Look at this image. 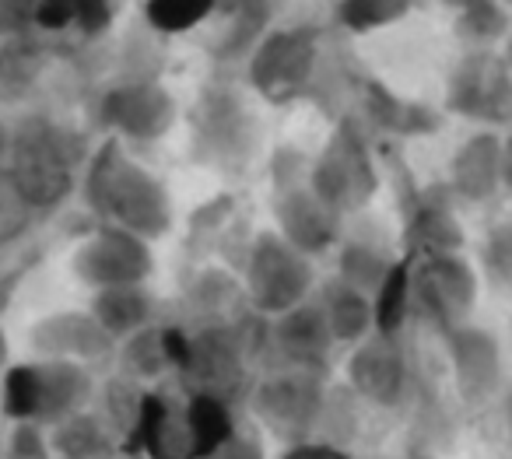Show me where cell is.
I'll list each match as a JSON object with an SVG mask.
<instances>
[{
  "label": "cell",
  "mask_w": 512,
  "mask_h": 459,
  "mask_svg": "<svg viewBox=\"0 0 512 459\" xmlns=\"http://www.w3.org/2000/svg\"><path fill=\"white\" fill-rule=\"evenodd\" d=\"M446 109L470 123H481V130L512 127V71L502 53H463L449 71Z\"/></svg>",
  "instance_id": "1"
},
{
  "label": "cell",
  "mask_w": 512,
  "mask_h": 459,
  "mask_svg": "<svg viewBox=\"0 0 512 459\" xmlns=\"http://www.w3.org/2000/svg\"><path fill=\"white\" fill-rule=\"evenodd\" d=\"M411 291L414 312H421L439 333H449L470 323L481 277L460 253L418 256L411 260Z\"/></svg>",
  "instance_id": "2"
},
{
  "label": "cell",
  "mask_w": 512,
  "mask_h": 459,
  "mask_svg": "<svg viewBox=\"0 0 512 459\" xmlns=\"http://www.w3.org/2000/svg\"><path fill=\"white\" fill-rule=\"evenodd\" d=\"M309 186L316 190V197L327 207H334L337 214L362 211L379 190V169L372 158L365 137L355 127H337L334 137L327 141L323 155L316 158Z\"/></svg>",
  "instance_id": "3"
},
{
  "label": "cell",
  "mask_w": 512,
  "mask_h": 459,
  "mask_svg": "<svg viewBox=\"0 0 512 459\" xmlns=\"http://www.w3.org/2000/svg\"><path fill=\"white\" fill-rule=\"evenodd\" d=\"M320 57V39L313 29H278L256 43L249 60V78L256 92L271 102H292L309 88Z\"/></svg>",
  "instance_id": "4"
},
{
  "label": "cell",
  "mask_w": 512,
  "mask_h": 459,
  "mask_svg": "<svg viewBox=\"0 0 512 459\" xmlns=\"http://www.w3.org/2000/svg\"><path fill=\"white\" fill-rule=\"evenodd\" d=\"M313 291V263L302 249H295L285 235H264L249 260V295L256 309L285 316L309 302Z\"/></svg>",
  "instance_id": "5"
},
{
  "label": "cell",
  "mask_w": 512,
  "mask_h": 459,
  "mask_svg": "<svg viewBox=\"0 0 512 459\" xmlns=\"http://www.w3.org/2000/svg\"><path fill=\"white\" fill-rule=\"evenodd\" d=\"M348 386L369 407H400L407 396V386H411L404 340L386 337V333H372L369 340H362L348 358Z\"/></svg>",
  "instance_id": "6"
},
{
  "label": "cell",
  "mask_w": 512,
  "mask_h": 459,
  "mask_svg": "<svg viewBox=\"0 0 512 459\" xmlns=\"http://www.w3.org/2000/svg\"><path fill=\"white\" fill-rule=\"evenodd\" d=\"M442 344H446L456 393L467 403L491 400L502 386V347H498L495 333L481 330L474 323H463L456 330L442 333Z\"/></svg>",
  "instance_id": "7"
},
{
  "label": "cell",
  "mask_w": 512,
  "mask_h": 459,
  "mask_svg": "<svg viewBox=\"0 0 512 459\" xmlns=\"http://www.w3.org/2000/svg\"><path fill=\"white\" fill-rule=\"evenodd\" d=\"M449 193L467 204H484L502 190V134L477 130L449 158Z\"/></svg>",
  "instance_id": "8"
},
{
  "label": "cell",
  "mask_w": 512,
  "mask_h": 459,
  "mask_svg": "<svg viewBox=\"0 0 512 459\" xmlns=\"http://www.w3.org/2000/svg\"><path fill=\"white\" fill-rule=\"evenodd\" d=\"M281 235L306 256H320L341 239V214L316 197L313 186L288 190L278 204Z\"/></svg>",
  "instance_id": "9"
},
{
  "label": "cell",
  "mask_w": 512,
  "mask_h": 459,
  "mask_svg": "<svg viewBox=\"0 0 512 459\" xmlns=\"http://www.w3.org/2000/svg\"><path fill=\"white\" fill-rule=\"evenodd\" d=\"M320 309L330 323L337 344H351L358 347L362 340H369L376 333V305L372 295L355 284L334 277L330 284H323L320 291Z\"/></svg>",
  "instance_id": "10"
},
{
  "label": "cell",
  "mask_w": 512,
  "mask_h": 459,
  "mask_svg": "<svg viewBox=\"0 0 512 459\" xmlns=\"http://www.w3.org/2000/svg\"><path fill=\"white\" fill-rule=\"evenodd\" d=\"M278 340L302 372H316V365H323L330 347L337 344L320 302H306L299 309L285 312L278 323Z\"/></svg>",
  "instance_id": "11"
},
{
  "label": "cell",
  "mask_w": 512,
  "mask_h": 459,
  "mask_svg": "<svg viewBox=\"0 0 512 459\" xmlns=\"http://www.w3.org/2000/svg\"><path fill=\"white\" fill-rule=\"evenodd\" d=\"M365 113L386 134L414 137V134H432L435 116L418 102H407L400 95H393L383 85H365Z\"/></svg>",
  "instance_id": "12"
},
{
  "label": "cell",
  "mask_w": 512,
  "mask_h": 459,
  "mask_svg": "<svg viewBox=\"0 0 512 459\" xmlns=\"http://www.w3.org/2000/svg\"><path fill=\"white\" fill-rule=\"evenodd\" d=\"M456 29L474 50H491V43L509 39L512 18L502 0H456Z\"/></svg>",
  "instance_id": "13"
},
{
  "label": "cell",
  "mask_w": 512,
  "mask_h": 459,
  "mask_svg": "<svg viewBox=\"0 0 512 459\" xmlns=\"http://www.w3.org/2000/svg\"><path fill=\"white\" fill-rule=\"evenodd\" d=\"M397 263L400 260L386 256L383 249L372 246V242L351 239V242H341V253H337V277L355 284V288L369 291V295H376V291L383 288L386 277L393 274Z\"/></svg>",
  "instance_id": "14"
},
{
  "label": "cell",
  "mask_w": 512,
  "mask_h": 459,
  "mask_svg": "<svg viewBox=\"0 0 512 459\" xmlns=\"http://www.w3.org/2000/svg\"><path fill=\"white\" fill-rule=\"evenodd\" d=\"M411 239L418 256H439V253H460L463 232L456 214L446 204H421L411 218Z\"/></svg>",
  "instance_id": "15"
},
{
  "label": "cell",
  "mask_w": 512,
  "mask_h": 459,
  "mask_svg": "<svg viewBox=\"0 0 512 459\" xmlns=\"http://www.w3.org/2000/svg\"><path fill=\"white\" fill-rule=\"evenodd\" d=\"M376 305V333L400 337L407 316L414 312V291H411V260H400L393 274L383 281V288L372 295Z\"/></svg>",
  "instance_id": "16"
},
{
  "label": "cell",
  "mask_w": 512,
  "mask_h": 459,
  "mask_svg": "<svg viewBox=\"0 0 512 459\" xmlns=\"http://www.w3.org/2000/svg\"><path fill=\"white\" fill-rule=\"evenodd\" d=\"M32 18H36L43 29H78L95 32L109 22V0H36L32 4Z\"/></svg>",
  "instance_id": "17"
},
{
  "label": "cell",
  "mask_w": 512,
  "mask_h": 459,
  "mask_svg": "<svg viewBox=\"0 0 512 459\" xmlns=\"http://www.w3.org/2000/svg\"><path fill=\"white\" fill-rule=\"evenodd\" d=\"M190 445L193 456H207V452L221 449L232 438V421H228V410L221 407L211 396H200L190 407Z\"/></svg>",
  "instance_id": "18"
},
{
  "label": "cell",
  "mask_w": 512,
  "mask_h": 459,
  "mask_svg": "<svg viewBox=\"0 0 512 459\" xmlns=\"http://www.w3.org/2000/svg\"><path fill=\"white\" fill-rule=\"evenodd\" d=\"M225 0H148V22L158 32H186L211 18Z\"/></svg>",
  "instance_id": "19"
},
{
  "label": "cell",
  "mask_w": 512,
  "mask_h": 459,
  "mask_svg": "<svg viewBox=\"0 0 512 459\" xmlns=\"http://www.w3.org/2000/svg\"><path fill=\"white\" fill-rule=\"evenodd\" d=\"M418 0H344L341 22L355 32H372L407 18Z\"/></svg>",
  "instance_id": "20"
},
{
  "label": "cell",
  "mask_w": 512,
  "mask_h": 459,
  "mask_svg": "<svg viewBox=\"0 0 512 459\" xmlns=\"http://www.w3.org/2000/svg\"><path fill=\"white\" fill-rule=\"evenodd\" d=\"M481 263L491 284L512 291V218H505L502 225H495L488 232L481 249Z\"/></svg>",
  "instance_id": "21"
},
{
  "label": "cell",
  "mask_w": 512,
  "mask_h": 459,
  "mask_svg": "<svg viewBox=\"0 0 512 459\" xmlns=\"http://www.w3.org/2000/svg\"><path fill=\"white\" fill-rule=\"evenodd\" d=\"M39 396H43V386H39V379H36L32 368H22V372L11 375L8 407L15 410V414H29V410H36Z\"/></svg>",
  "instance_id": "22"
},
{
  "label": "cell",
  "mask_w": 512,
  "mask_h": 459,
  "mask_svg": "<svg viewBox=\"0 0 512 459\" xmlns=\"http://www.w3.org/2000/svg\"><path fill=\"white\" fill-rule=\"evenodd\" d=\"M25 193L15 179H4L0 176V232H15L18 228V214H22V204H25Z\"/></svg>",
  "instance_id": "23"
},
{
  "label": "cell",
  "mask_w": 512,
  "mask_h": 459,
  "mask_svg": "<svg viewBox=\"0 0 512 459\" xmlns=\"http://www.w3.org/2000/svg\"><path fill=\"white\" fill-rule=\"evenodd\" d=\"M285 459H351L348 449L337 442H302Z\"/></svg>",
  "instance_id": "24"
},
{
  "label": "cell",
  "mask_w": 512,
  "mask_h": 459,
  "mask_svg": "<svg viewBox=\"0 0 512 459\" xmlns=\"http://www.w3.org/2000/svg\"><path fill=\"white\" fill-rule=\"evenodd\" d=\"M502 190L512 193V127L502 137Z\"/></svg>",
  "instance_id": "25"
},
{
  "label": "cell",
  "mask_w": 512,
  "mask_h": 459,
  "mask_svg": "<svg viewBox=\"0 0 512 459\" xmlns=\"http://www.w3.org/2000/svg\"><path fill=\"white\" fill-rule=\"evenodd\" d=\"M502 57H505V64H509V71H512V32H509V39H505V50H502Z\"/></svg>",
  "instance_id": "26"
},
{
  "label": "cell",
  "mask_w": 512,
  "mask_h": 459,
  "mask_svg": "<svg viewBox=\"0 0 512 459\" xmlns=\"http://www.w3.org/2000/svg\"><path fill=\"white\" fill-rule=\"evenodd\" d=\"M505 421H509V431H512V396L505 400Z\"/></svg>",
  "instance_id": "27"
},
{
  "label": "cell",
  "mask_w": 512,
  "mask_h": 459,
  "mask_svg": "<svg viewBox=\"0 0 512 459\" xmlns=\"http://www.w3.org/2000/svg\"><path fill=\"white\" fill-rule=\"evenodd\" d=\"M502 4H505V8H509V11H512V0H502Z\"/></svg>",
  "instance_id": "28"
},
{
  "label": "cell",
  "mask_w": 512,
  "mask_h": 459,
  "mask_svg": "<svg viewBox=\"0 0 512 459\" xmlns=\"http://www.w3.org/2000/svg\"><path fill=\"white\" fill-rule=\"evenodd\" d=\"M411 459H428V456H411Z\"/></svg>",
  "instance_id": "29"
}]
</instances>
